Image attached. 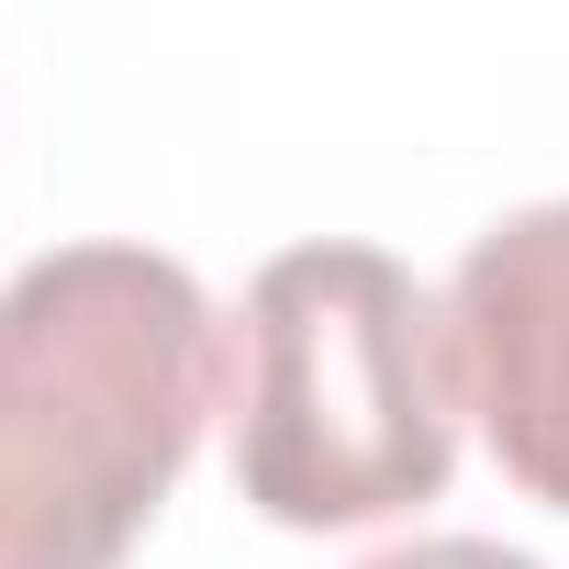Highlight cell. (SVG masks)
<instances>
[{"mask_svg":"<svg viewBox=\"0 0 569 569\" xmlns=\"http://www.w3.org/2000/svg\"><path fill=\"white\" fill-rule=\"evenodd\" d=\"M358 569H547V558L491 547V536H413V547H380V558H358Z\"/></svg>","mask_w":569,"mask_h":569,"instance_id":"4","label":"cell"},{"mask_svg":"<svg viewBox=\"0 0 569 569\" xmlns=\"http://www.w3.org/2000/svg\"><path fill=\"white\" fill-rule=\"evenodd\" d=\"M447 347H458V402L480 413L502 480L569 513V201L469 234L447 279Z\"/></svg>","mask_w":569,"mask_h":569,"instance_id":"3","label":"cell"},{"mask_svg":"<svg viewBox=\"0 0 569 569\" xmlns=\"http://www.w3.org/2000/svg\"><path fill=\"white\" fill-rule=\"evenodd\" d=\"M223 391V313L157 246L0 279V569H123Z\"/></svg>","mask_w":569,"mask_h":569,"instance_id":"1","label":"cell"},{"mask_svg":"<svg viewBox=\"0 0 569 569\" xmlns=\"http://www.w3.org/2000/svg\"><path fill=\"white\" fill-rule=\"evenodd\" d=\"M458 347L447 302L380 246H291L246 291L234 491L291 525H391L458 469Z\"/></svg>","mask_w":569,"mask_h":569,"instance_id":"2","label":"cell"}]
</instances>
